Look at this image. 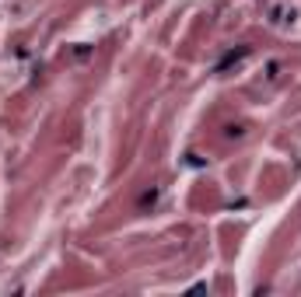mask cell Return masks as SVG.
Here are the masks:
<instances>
[{"instance_id": "cell-1", "label": "cell", "mask_w": 301, "mask_h": 297, "mask_svg": "<svg viewBox=\"0 0 301 297\" xmlns=\"http://www.w3.org/2000/svg\"><path fill=\"white\" fill-rule=\"evenodd\" d=\"M245 56H249V46H238V49H228L224 56L217 60V67H214V74H228V70H231L235 63H242Z\"/></svg>"}, {"instance_id": "cell-2", "label": "cell", "mask_w": 301, "mask_h": 297, "mask_svg": "<svg viewBox=\"0 0 301 297\" xmlns=\"http://www.w3.org/2000/svg\"><path fill=\"white\" fill-rule=\"evenodd\" d=\"M186 164H189V168H203V164H207V161H203V157H200V154H186Z\"/></svg>"}, {"instance_id": "cell-3", "label": "cell", "mask_w": 301, "mask_h": 297, "mask_svg": "<svg viewBox=\"0 0 301 297\" xmlns=\"http://www.w3.org/2000/svg\"><path fill=\"white\" fill-rule=\"evenodd\" d=\"M154 200H158V189H150V192L140 196V207H154Z\"/></svg>"}]
</instances>
